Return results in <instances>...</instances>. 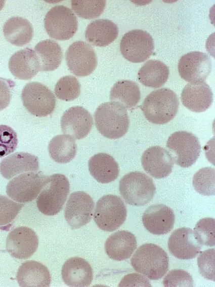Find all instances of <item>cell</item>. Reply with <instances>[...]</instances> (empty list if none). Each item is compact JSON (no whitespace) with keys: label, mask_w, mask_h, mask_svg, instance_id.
I'll use <instances>...</instances> for the list:
<instances>
[{"label":"cell","mask_w":215,"mask_h":287,"mask_svg":"<svg viewBox=\"0 0 215 287\" xmlns=\"http://www.w3.org/2000/svg\"><path fill=\"white\" fill-rule=\"evenodd\" d=\"M179 101L176 93L168 88L151 92L145 98L141 110L146 119L155 124H164L177 115Z\"/></svg>","instance_id":"1"},{"label":"cell","mask_w":215,"mask_h":287,"mask_svg":"<svg viewBox=\"0 0 215 287\" xmlns=\"http://www.w3.org/2000/svg\"><path fill=\"white\" fill-rule=\"evenodd\" d=\"M94 116L97 130L106 138H119L128 131L130 119L127 110L118 102L110 101L101 104Z\"/></svg>","instance_id":"2"},{"label":"cell","mask_w":215,"mask_h":287,"mask_svg":"<svg viewBox=\"0 0 215 287\" xmlns=\"http://www.w3.org/2000/svg\"><path fill=\"white\" fill-rule=\"evenodd\" d=\"M131 261L136 271L150 280L161 278L168 269L169 259L167 253L160 246L152 243L141 245Z\"/></svg>","instance_id":"3"},{"label":"cell","mask_w":215,"mask_h":287,"mask_svg":"<svg viewBox=\"0 0 215 287\" xmlns=\"http://www.w3.org/2000/svg\"><path fill=\"white\" fill-rule=\"evenodd\" d=\"M119 190L126 203L138 206L150 202L156 192L153 180L141 171L130 172L124 175L120 180Z\"/></svg>","instance_id":"4"},{"label":"cell","mask_w":215,"mask_h":287,"mask_svg":"<svg viewBox=\"0 0 215 287\" xmlns=\"http://www.w3.org/2000/svg\"><path fill=\"white\" fill-rule=\"evenodd\" d=\"M70 185L63 174L55 173L49 176L48 181L36 199V205L42 214L52 216L62 209L69 193Z\"/></svg>","instance_id":"5"},{"label":"cell","mask_w":215,"mask_h":287,"mask_svg":"<svg viewBox=\"0 0 215 287\" xmlns=\"http://www.w3.org/2000/svg\"><path fill=\"white\" fill-rule=\"evenodd\" d=\"M127 209L123 201L118 196L108 194L97 202L94 213V221L99 229L112 232L125 222Z\"/></svg>","instance_id":"6"},{"label":"cell","mask_w":215,"mask_h":287,"mask_svg":"<svg viewBox=\"0 0 215 287\" xmlns=\"http://www.w3.org/2000/svg\"><path fill=\"white\" fill-rule=\"evenodd\" d=\"M44 26L48 35L57 40L71 39L78 29V21L73 12L63 5L50 9L44 18Z\"/></svg>","instance_id":"7"},{"label":"cell","mask_w":215,"mask_h":287,"mask_svg":"<svg viewBox=\"0 0 215 287\" xmlns=\"http://www.w3.org/2000/svg\"><path fill=\"white\" fill-rule=\"evenodd\" d=\"M21 99L25 109L38 117L51 115L56 106V100L53 92L44 84L37 82L25 85L22 91Z\"/></svg>","instance_id":"8"},{"label":"cell","mask_w":215,"mask_h":287,"mask_svg":"<svg viewBox=\"0 0 215 287\" xmlns=\"http://www.w3.org/2000/svg\"><path fill=\"white\" fill-rule=\"evenodd\" d=\"M49 176L41 172H28L15 177L8 184L6 193L16 202L26 203L38 195L48 181Z\"/></svg>","instance_id":"9"},{"label":"cell","mask_w":215,"mask_h":287,"mask_svg":"<svg viewBox=\"0 0 215 287\" xmlns=\"http://www.w3.org/2000/svg\"><path fill=\"white\" fill-rule=\"evenodd\" d=\"M166 147L174 154V162L183 168L193 165L201 152V146L197 137L186 131L173 133L167 140Z\"/></svg>","instance_id":"10"},{"label":"cell","mask_w":215,"mask_h":287,"mask_svg":"<svg viewBox=\"0 0 215 287\" xmlns=\"http://www.w3.org/2000/svg\"><path fill=\"white\" fill-rule=\"evenodd\" d=\"M154 49V40L149 33L142 29H132L126 32L120 43L123 57L133 63L147 60Z\"/></svg>","instance_id":"11"},{"label":"cell","mask_w":215,"mask_h":287,"mask_svg":"<svg viewBox=\"0 0 215 287\" xmlns=\"http://www.w3.org/2000/svg\"><path fill=\"white\" fill-rule=\"evenodd\" d=\"M65 58L69 70L78 77L90 75L98 64L97 57L92 47L81 41L74 42L69 46Z\"/></svg>","instance_id":"12"},{"label":"cell","mask_w":215,"mask_h":287,"mask_svg":"<svg viewBox=\"0 0 215 287\" xmlns=\"http://www.w3.org/2000/svg\"><path fill=\"white\" fill-rule=\"evenodd\" d=\"M95 203L88 193L82 191L72 193L67 201L65 219L72 229L87 224L91 220Z\"/></svg>","instance_id":"13"},{"label":"cell","mask_w":215,"mask_h":287,"mask_svg":"<svg viewBox=\"0 0 215 287\" xmlns=\"http://www.w3.org/2000/svg\"><path fill=\"white\" fill-rule=\"evenodd\" d=\"M181 77L189 83L203 82L211 70V61L209 56L200 51H191L182 56L178 64Z\"/></svg>","instance_id":"14"},{"label":"cell","mask_w":215,"mask_h":287,"mask_svg":"<svg viewBox=\"0 0 215 287\" xmlns=\"http://www.w3.org/2000/svg\"><path fill=\"white\" fill-rule=\"evenodd\" d=\"M38 246V238L31 228L22 226L15 228L8 235L6 249L15 258L26 259L31 257Z\"/></svg>","instance_id":"15"},{"label":"cell","mask_w":215,"mask_h":287,"mask_svg":"<svg viewBox=\"0 0 215 287\" xmlns=\"http://www.w3.org/2000/svg\"><path fill=\"white\" fill-rule=\"evenodd\" d=\"M174 159L166 149L159 146L147 149L143 153L141 163L147 173L157 179L163 178L171 173Z\"/></svg>","instance_id":"16"},{"label":"cell","mask_w":215,"mask_h":287,"mask_svg":"<svg viewBox=\"0 0 215 287\" xmlns=\"http://www.w3.org/2000/svg\"><path fill=\"white\" fill-rule=\"evenodd\" d=\"M60 123L64 134L80 139L90 132L93 120L88 110L82 106H75L69 108L63 113Z\"/></svg>","instance_id":"17"},{"label":"cell","mask_w":215,"mask_h":287,"mask_svg":"<svg viewBox=\"0 0 215 287\" xmlns=\"http://www.w3.org/2000/svg\"><path fill=\"white\" fill-rule=\"evenodd\" d=\"M175 216L168 206L162 204H153L148 207L142 216L144 226L154 235L168 233L173 228Z\"/></svg>","instance_id":"18"},{"label":"cell","mask_w":215,"mask_h":287,"mask_svg":"<svg viewBox=\"0 0 215 287\" xmlns=\"http://www.w3.org/2000/svg\"><path fill=\"white\" fill-rule=\"evenodd\" d=\"M169 252L181 260L195 258L200 252L201 245L195 239L192 229L182 227L175 230L167 242Z\"/></svg>","instance_id":"19"},{"label":"cell","mask_w":215,"mask_h":287,"mask_svg":"<svg viewBox=\"0 0 215 287\" xmlns=\"http://www.w3.org/2000/svg\"><path fill=\"white\" fill-rule=\"evenodd\" d=\"M181 99L182 104L191 111L203 112L211 105L213 93L204 81L189 83L182 91Z\"/></svg>","instance_id":"20"},{"label":"cell","mask_w":215,"mask_h":287,"mask_svg":"<svg viewBox=\"0 0 215 287\" xmlns=\"http://www.w3.org/2000/svg\"><path fill=\"white\" fill-rule=\"evenodd\" d=\"M62 278L69 286H89L93 280V272L91 266L80 257H71L63 265Z\"/></svg>","instance_id":"21"},{"label":"cell","mask_w":215,"mask_h":287,"mask_svg":"<svg viewBox=\"0 0 215 287\" xmlns=\"http://www.w3.org/2000/svg\"><path fill=\"white\" fill-rule=\"evenodd\" d=\"M9 70L16 78L29 80L40 71L38 57L34 50L26 48L14 53L8 63Z\"/></svg>","instance_id":"22"},{"label":"cell","mask_w":215,"mask_h":287,"mask_svg":"<svg viewBox=\"0 0 215 287\" xmlns=\"http://www.w3.org/2000/svg\"><path fill=\"white\" fill-rule=\"evenodd\" d=\"M16 279L21 287H48L51 281V274L47 267L34 260L26 261L20 265Z\"/></svg>","instance_id":"23"},{"label":"cell","mask_w":215,"mask_h":287,"mask_svg":"<svg viewBox=\"0 0 215 287\" xmlns=\"http://www.w3.org/2000/svg\"><path fill=\"white\" fill-rule=\"evenodd\" d=\"M135 235L125 231H118L112 234L105 242V250L111 259L121 261L131 257L137 248Z\"/></svg>","instance_id":"24"},{"label":"cell","mask_w":215,"mask_h":287,"mask_svg":"<svg viewBox=\"0 0 215 287\" xmlns=\"http://www.w3.org/2000/svg\"><path fill=\"white\" fill-rule=\"evenodd\" d=\"M39 169L38 158L26 152H16L3 159L0 163V173L9 180L19 174L35 172Z\"/></svg>","instance_id":"25"},{"label":"cell","mask_w":215,"mask_h":287,"mask_svg":"<svg viewBox=\"0 0 215 287\" xmlns=\"http://www.w3.org/2000/svg\"><path fill=\"white\" fill-rule=\"evenodd\" d=\"M88 166L91 175L102 184L114 181L119 173L118 163L112 156L105 153H99L92 156L89 161Z\"/></svg>","instance_id":"26"},{"label":"cell","mask_w":215,"mask_h":287,"mask_svg":"<svg viewBox=\"0 0 215 287\" xmlns=\"http://www.w3.org/2000/svg\"><path fill=\"white\" fill-rule=\"evenodd\" d=\"M118 27L112 21L99 19L90 23L85 31L86 40L93 45L105 47L112 43L117 37Z\"/></svg>","instance_id":"27"},{"label":"cell","mask_w":215,"mask_h":287,"mask_svg":"<svg viewBox=\"0 0 215 287\" xmlns=\"http://www.w3.org/2000/svg\"><path fill=\"white\" fill-rule=\"evenodd\" d=\"M3 32L9 42L17 46H22L32 40L33 28L27 19L15 16L9 18L5 23Z\"/></svg>","instance_id":"28"},{"label":"cell","mask_w":215,"mask_h":287,"mask_svg":"<svg viewBox=\"0 0 215 287\" xmlns=\"http://www.w3.org/2000/svg\"><path fill=\"white\" fill-rule=\"evenodd\" d=\"M169 75V68L163 62L158 60H149L139 69L138 79L146 87L157 88L164 85Z\"/></svg>","instance_id":"29"},{"label":"cell","mask_w":215,"mask_h":287,"mask_svg":"<svg viewBox=\"0 0 215 287\" xmlns=\"http://www.w3.org/2000/svg\"><path fill=\"white\" fill-rule=\"evenodd\" d=\"M39 62L40 71H52L60 65L62 50L59 44L54 40L47 39L38 43L34 49Z\"/></svg>","instance_id":"30"},{"label":"cell","mask_w":215,"mask_h":287,"mask_svg":"<svg viewBox=\"0 0 215 287\" xmlns=\"http://www.w3.org/2000/svg\"><path fill=\"white\" fill-rule=\"evenodd\" d=\"M140 98L141 91L139 86L131 80L119 81L110 90V101L120 103L126 109H131L136 106Z\"/></svg>","instance_id":"31"},{"label":"cell","mask_w":215,"mask_h":287,"mask_svg":"<svg viewBox=\"0 0 215 287\" xmlns=\"http://www.w3.org/2000/svg\"><path fill=\"white\" fill-rule=\"evenodd\" d=\"M50 156L58 163H67L72 160L77 152L75 139L68 134L54 136L48 145Z\"/></svg>","instance_id":"32"},{"label":"cell","mask_w":215,"mask_h":287,"mask_svg":"<svg viewBox=\"0 0 215 287\" xmlns=\"http://www.w3.org/2000/svg\"><path fill=\"white\" fill-rule=\"evenodd\" d=\"M105 0H72V10L79 17L91 19L98 17L104 12Z\"/></svg>","instance_id":"33"},{"label":"cell","mask_w":215,"mask_h":287,"mask_svg":"<svg viewBox=\"0 0 215 287\" xmlns=\"http://www.w3.org/2000/svg\"><path fill=\"white\" fill-rule=\"evenodd\" d=\"M55 93L59 99L72 101L80 94V84L76 77L72 75L60 78L55 86Z\"/></svg>","instance_id":"34"},{"label":"cell","mask_w":215,"mask_h":287,"mask_svg":"<svg viewBox=\"0 0 215 287\" xmlns=\"http://www.w3.org/2000/svg\"><path fill=\"white\" fill-rule=\"evenodd\" d=\"M192 184L195 191L204 196L214 195V169L210 167L199 169L193 175Z\"/></svg>","instance_id":"35"},{"label":"cell","mask_w":215,"mask_h":287,"mask_svg":"<svg viewBox=\"0 0 215 287\" xmlns=\"http://www.w3.org/2000/svg\"><path fill=\"white\" fill-rule=\"evenodd\" d=\"M214 226V219L211 218L202 219L196 223L193 234L200 245L208 246L215 245Z\"/></svg>","instance_id":"36"},{"label":"cell","mask_w":215,"mask_h":287,"mask_svg":"<svg viewBox=\"0 0 215 287\" xmlns=\"http://www.w3.org/2000/svg\"><path fill=\"white\" fill-rule=\"evenodd\" d=\"M23 206V204L15 202L6 196L0 195V226L13 221Z\"/></svg>","instance_id":"37"},{"label":"cell","mask_w":215,"mask_h":287,"mask_svg":"<svg viewBox=\"0 0 215 287\" xmlns=\"http://www.w3.org/2000/svg\"><path fill=\"white\" fill-rule=\"evenodd\" d=\"M17 144V135L14 130L7 125H0V158L13 153Z\"/></svg>","instance_id":"38"},{"label":"cell","mask_w":215,"mask_h":287,"mask_svg":"<svg viewBox=\"0 0 215 287\" xmlns=\"http://www.w3.org/2000/svg\"><path fill=\"white\" fill-rule=\"evenodd\" d=\"M162 283L165 287L194 286V281L190 273L179 269L170 270L163 278Z\"/></svg>","instance_id":"39"},{"label":"cell","mask_w":215,"mask_h":287,"mask_svg":"<svg viewBox=\"0 0 215 287\" xmlns=\"http://www.w3.org/2000/svg\"><path fill=\"white\" fill-rule=\"evenodd\" d=\"M197 264L200 274L205 278L214 281V248L201 252L197 258Z\"/></svg>","instance_id":"40"},{"label":"cell","mask_w":215,"mask_h":287,"mask_svg":"<svg viewBox=\"0 0 215 287\" xmlns=\"http://www.w3.org/2000/svg\"><path fill=\"white\" fill-rule=\"evenodd\" d=\"M15 86V83L13 81L0 78V111L9 105L12 97V89Z\"/></svg>","instance_id":"41"},{"label":"cell","mask_w":215,"mask_h":287,"mask_svg":"<svg viewBox=\"0 0 215 287\" xmlns=\"http://www.w3.org/2000/svg\"><path fill=\"white\" fill-rule=\"evenodd\" d=\"M118 286H151L149 280L139 273H131L124 276Z\"/></svg>","instance_id":"42"},{"label":"cell","mask_w":215,"mask_h":287,"mask_svg":"<svg viewBox=\"0 0 215 287\" xmlns=\"http://www.w3.org/2000/svg\"><path fill=\"white\" fill-rule=\"evenodd\" d=\"M5 4V1H0V11L3 8Z\"/></svg>","instance_id":"43"}]
</instances>
